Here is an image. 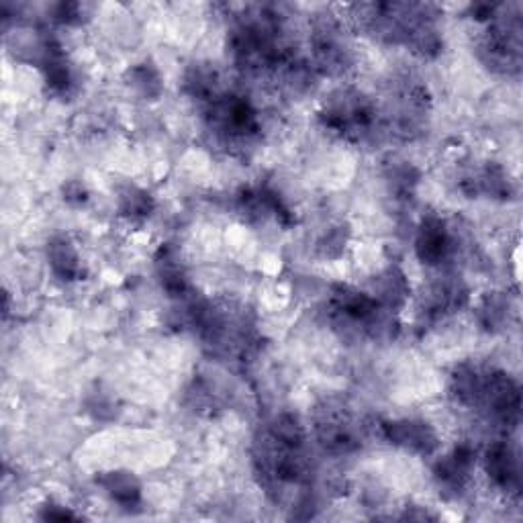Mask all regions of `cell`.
<instances>
[{
  "mask_svg": "<svg viewBox=\"0 0 523 523\" xmlns=\"http://www.w3.org/2000/svg\"><path fill=\"white\" fill-rule=\"evenodd\" d=\"M207 125L227 148H246L260 135L258 113L240 94L221 92L207 103Z\"/></svg>",
  "mask_w": 523,
  "mask_h": 523,
  "instance_id": "1",
  "label": "cell"
},
{
  "mask_svg": "<svg viewBox=\"0 0 523 523\" xmlns=\"http://www.w3.org/2000/svg\"><path fill=\"white\" fill-rule=\"evenodd\" d=\"M319 119L329 131L346 139H364L376 125V107L362 92L342 88L325 101Z\"/></svg>",
  "mask_w": 523,
  "mask_h": 523,
  "instance_id": "2",
  "label": "cell"
},
{
  "mask_svg": "<svg viewBox=\"0 0 523 523\" xmlns=\"http://www.w3.org/2000/svg\"><path fill=\"white\" fill-rule=\"evenodd\" d=\"M315 434L329 454H350L360 446L354 419L344 407H321L315 417Z\"/></svg>",
  "mask_w": 523,
  "mask_h": 523,
  "instance_id": "3",
  "label": "cell"
},
{
  "mask_svg": "<svg viewBox=\"0 0 523 523\" xmlns=\"http://www.w3.org/2000/svg\"><path fill=\"white\" fill-rule=\"evenodd\" d=\"M483 52L487 56V64L499 68L503 72L519 70L521 64V27L519 17L509 21H495L485 37Z\"/></svg>",
  "mask_w": 523,
  "mask_h": 523,
  "instance_id": "4",
  "label": "cell"
},
{
  "mask_svg": "<svg viewBox=\"0 0 523 523\" xmlns=\"http://www.w3.org/2000/svg\"><path fill=\"white\" fill-rule=\"evenodd\" d=\"M380 430H383V436L389 444L419 456H430L440 446V438L434 427L419 419L385 421L380 425Z\"/></svg>",
  "mask_w": 523,
  "mask_h": 523,
  "instance_id": "5",
  "label": "cell"
},
{
  "mask_svg": "<svg viewBox=\"0 0 523 523\" xmlns=\"http://www.w3.org/2000/svg\"><path fill=\"white\" fill-rule=\"evenodd\" d=\"M456 244L450 227L444 219L430 215L419 223L415 237L417 258L427 266H442L454 256Z\"/></svg>",
  "mask_w": 523,
  "mask_h": 523,
  "instance_id": "6",
  "label": "cell"
},
{
  "mask_svg": "<svg viewBox=\"0 0 523 523\" xmlns=\"http://www.w3.org/2000/svg\"><path fill=\"white\" fill-rule=\"evenodd\" d=\"M313 58L317 70L338 76L350 66V50L342 37V29L334 21L317 25L313 33Z\"/></svg>",
  "mask_w": 523,
  "mask_h": 523,
  "instance_id": "7",
  "label": "cell"
},
{
  "mask_svg": "<svg viewBox=\"0 0 523 523\" xmlns=\"http://www.w3.org/2000/svg\"><path fill=\"white\" fill-rule=\"evenodd\" d=\"M39 68L43 72V80L47 90H50L54 97L66 99L76 88V78L72 64L68 62L66 54L62 52L60 43H56L52 37H45L43 52L39 56Z\"/></svg>",
  "mask_w": 523,
  "mask_h": 523,
  "instance_id": "8",
  "label": "cell"
},
{
  "mask_svg": "<svg viewBox=\"0 0 523 523\" xmlns=\"http://www.w3.org/2000/svg\"><path fill=\"white\" fill-rule=\"evenodd\" d=\"M472 468H474V450L462 444L436 464L434 479L446 495L456 497L466 489Z\"/></svg>",
  "mask_w": 523,
  "mask_h": 523,
  "instance_id": "9",
  "label": "cell"
},
{
  "mask_svg": "<svg viewBox=\"0 0 523 523\" xmlns=\"http://www.w3.org/2000/svg\"><path fill=\"white\" fill-rule=\"evenodd\" d=\"M485 470L489 479L507 493H519L521 474H519V460L509 444L497 442L485 454Z\"/></svg>",
  "mask_w": 523,
  "mask_h": 523,
  "instance_id": "10",
  "label": "cell"
},
{
  "mask_svg": "<svg viewBox=\"0 0 523 523\" xmlns=\"http://www.w3.org/2000/svg\"><path fill=\"white\" fill-rule=\"evenodd\" d=\"M468 301V293L464 284L456 278H442L430 289V295L425 297V309L423 313L427 317H442L446 313H454L460 307H464Z\"/></svg>",
  "mask_w": 523,
  "mask_h": 523,
  "instance_id": "11",
  "label": "cell"
},
{
  "mask_svg": "<svg viewBox=\"0 0 523 523\" xmlns=\"http://www.w3.org/2000/svg\"><path fill=\"white\" fill-rule=\"evenodd\" d=\"M47 262H50L52 272L64 282H74L84 276V266L80 262V256L68 237L60 235L47 242Z\"/></svg>",
  "mask_w": 523,
  "mask_h": 523,
  "instance_id": "12",
  "label": "cell"
},
{
  "mask_svg": "<svg viewBox=\"0 0 523 523\" xmlns=\"http://www.w3.org/2000/svg\"><path fill=\"white\" fill-rule=\"evenodd\" d=\"M156 274L160 280L162 291H166L168 297L172 299H182L190 291V282L184 266L176 258L174 250L162 248L156 256Z\"/></svg>",
  "mask_w": 523,
  "mask_h": 523,
  "instance_id": "13",
  "label": "cell"
},
{
  "mask_svg": "<svg viewBox=\"0 0 523 523\" xmlns=\"http://www.w3.org/2000/svg\"><path fill=\"white\" fill-rule=\"evenodd\" d=\"M97 483L105 489V493L121 507L131 509L141 503V483L135 479V474L127 470H109L103 472Z\"/></svg>",
  "mask_w": 523,
  "mask_h": 523,
  "instance_id": "14",
  "label": "cell"
},
{
  "mask_svg": "<svg viewBox=\"0 0 523 523\" xmlns=\"http://www.w3.org/2000/svg\"><path fill=\"white\" fill-rule=\"evenodd\" d=\"M184 90L190 94V97L211 103L215 97H219V74L215 68L209 64H195L190 66V70L184 76Z\"/></svg>",
  "mask_w": 523,
  "mask_h": 523,
  "instance_id": "15",
  "label": "cell"
},
{
  "mask_svg": "<svg viewBox=\"0 0 523 523\" xmlns=\"http://www.w3.org/2000/svg\"><path fill=\"white\" fill-rule=\"evenodd\" d=\"M376 301L389 311H397L409 297V282L399 268H389L376 282Z\"/></svg>",
  "mask_w": 523,
  "mask_h": 523,
  "instance_id": "16",
  "label": "cell"
},
{
  "mask_svg": "<svg viewBox=\"0 0 523 523\" xmlns=\"http://www.w3.org/2000/svg\"><path fill=\"white\" fill-rule=\"evenodd\" d=\"M117 209L121 217L129 221H141L152 215L154 211V199L150 193L139 186H125L119 190L117 195Z\"/></svg>",
  "mask_w": 523,
  "mask_h": 523,
  "instance_id": "17",
  "label": "cell"
},
{
  "mask_svg": "<svg viewBox=\"0 0 523 523\" xmlns=\"http://www.w3.org/2000/svg\"><path fill=\"white\" fill-rule=\"evenodd\" d=\"M129 86L135 92H139L144 99H158L164 90L162 76H160L158 68L150 62L137 64L129 70Z\"/></svg>",
  "mask_w": 523,
  "mask_h": 523,
  "instance_id": "18",
  "label": "cell"
},
{
  "mask_svg": "<svg viewBox=\"0 0 523 523\" xmlns=\"http://www.w3.org/2000/svg\"><path fill=\"white\" fill-rule=\"evenodd\" d=\"M84 5L80 3H60L54 7V19L64 25H78L82 23Z\"/></svg>",
  "mask_w": 523,
  "mask_h": 523,
  "instance_id": "19",
  "label": "cell"
},
{
  "mask_svg": "<svg viewBox=\"0 0 523 523\" xmlns=\"http://www.w3.org/2000/svg\"><path fill=\"white\" fill-rule=\"evenodd\" d=\"M505 311H507L505 301H501V299H489V301L483 305V309H481L485 325H487L489 329L501 325L503 319H505V315H507Z\"/></svg>",
  "mask_w": 523,
  "mask_h": 523,
  "instance_id": "20",
  "label": "cell"
},
{
  "mask_svg": "<svg viewBox=\"0 0 523 523\" xmlns=\"http://www.w3.org/2000/svg\"><path fill=\"white\" fill-rule=\"evenodd\" d=\"M64 201L70 203V205H82V203H86V201H88V193H86L84 184H82V182H76V180L68 182V184L64 186Z\"/></svg>",
  "mask_w": 523,
  "mask_h": 523,
  "instance_id": "21",
  "label": "cell"
},
{
  "mask_svg": "<svg viewBox=\"0 0 523 523\" xmlns=\"http://www.w3.org/2000/svg\"><path fill=\"white\" fill-rule=\"evenodd\" d=\"M41 517H43V519H50V521H70V519H78V515H74L70 509L60 507V505H45Z\"/></svg>",
  "mask_w": 523,
  "mask_h": 523,
  "instance_id": "22",
  "label": "cell"
}]
</instances>
